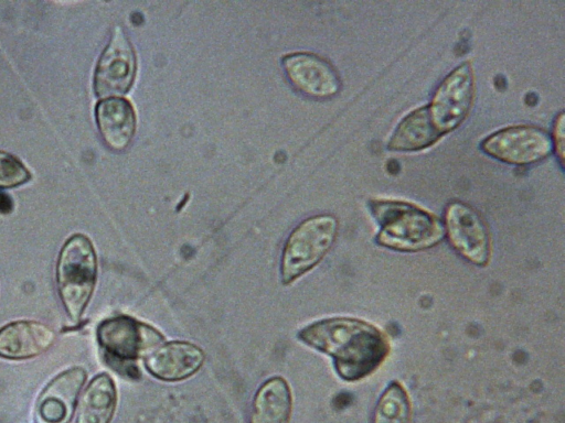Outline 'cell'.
<instances>
[{"label": "cell", "instance_id": "1", "mask_svg": "<svg viewBox=\"0 0 565 423\" xmlns=\"http://www.w3.org/2000/svg\"><path fill=\"white\" fill-rule=\"evenodd\" d=\"M298 338L333 360L345 381L366 378L383 364L390 352L385 334L365 321L353 317H329L303 327Z\"/></svg>", "mask_w": 565, "mask_h": 423}, {"label": "cell", "instance_id": "10", "mask_svg": "<svg viewBox=\"0 0 565 423\" xmlns=\"http://www.w3.org/2000/svg\"><path fill=\"white\" fill-rule=\"evenodd\" d=\"M282 66L292 86L309 97L330 98L341 89V79L335 68L313 53L289 54L282 58Z\"/></svg>", "mask_w": 565, "mask_h": 423}, {"label": "cell", "instance_id": "19", "mask_svg": "<svg viewBox=\"0 0 565 423\" xmlns=\"http://www.w3.org/2000/svg\"><path fill=\"white\" fill-rule=\"evenodd\" d=\"M31 176L18 158L0 150V188L20 186L30 181Z\"/></svg>", "mask_w": 565, "mask_h": 423}, {"label": "cell", "instance_id": "2", "mask_svg": "<svg viewBox=\"0 0 565 423\" xmlns=\"http://www.w3.org/2000/svg\"><path fill=\"white\" fill-rule=\"evenodd\" d=\"M369 208L380 230L377 245L404 252L420 251L438 245L444 236L443 221L424 208L396 199H371Z\"/></svg>", "mask_w": 565, "mask_h": 423}, {"label": "cell", "instance_id": "4", "mask_svg": "<svg viewBox=\"0 0 565 423\" xmlns=\"http://www.w3.org/2000/svg\"><path fill=\"white\" fill-rule=\"evenodd\" d=\"M338 234V220L332 215H317L301 221L286 240L280 278L289 284L316 267L331 249Z\"/></svg>", "mask_w": 565, "mask_h": 423}, {"label": "cell", "instance_id": "5", "mask_svg": "<svg viewBox=\"0 0 565 423\" xmlns=\"http://www.w3.org/2000/svg\"><path fill=\"white\" fill-rule=\"evenodd\" d=\"M96 339L106 362L118 372L122 370L124 364L143 358L164 343V337L158 329L126 315L102 321L96 329Z\"/></svg>", "mask_w": 565, "mask_h": 423}, {"label": "cell", "instance_id": "11", "mask_svg": "<svg viewBox=\"0 0 565 423\" xmlns=\"http://www.w3.org/2000/svg\"><path fill=\"white\" fill-rule=\"evenodd\" d=\"M87 373L81 367L54 377L38 398L34 423H70Z\"/></svg>", "mask_w": 565, "mask_h": 423}, {"label": "cell", "instance_id": "3", "mask_svg": "<svg viewBox=\"0 0 565 423\" xmlns=\"http://www.w3.org/2000/svg\"><path fill=\"white\" fill-rule=\"evenodd\" d=\"M97 257L90 239L72 235L63 245L56 264V283L66 314L77 323L95 289Z\"/></svg>", "mask_w": 565, "mask_h": 423}, {"label": "cell", "instance_id": "18", "mask_svg": "<svg viewBox=\"0 0 565 423\" xmlns=\"http://www.w3.org/2000/svg\"><path fill=\"white\" fill-rule=\"evenodd\" d=\"M412 404L404 386L394 380L380 397L372 423H411Z\"/></svg>", "mask_w": 565, "mask_h": 423}, {"label": "cell", "instance_id": "21", "mask_svg": "<svg viewBox=\"0 0 565 423\" xmlns=\"http://www.w3.org/2000/svg\"><path fill=\"white\" fill-rule=\"evenodd\" d=\"M13 208L12 199L9 195H7L4 192L0 191V213L1 214H9L11 213Z\"/></svg>", "mask_w": 565, "mask_h": 423}, {"label": "cell", "instance_id": "7", "mask_svg": "<svg viewBox=\"0 0 565 423\" xmlns=\"http://www.w3.org/2000/svg\"><path fill=\"white\" fill-rule=\"evenodd\" d=\"M487 155L508 164L529 165L547 159L553 152L550 133L532 124L500 129L480 142Z\"/></svg>", "mask_w": 565, "mask_h": 423}, {"label": "cell", "instance_id": "9", "mask_svg": "<svg viewBox=\"0 0 565 423\" xmlns=\"http://www.w3.org/2000/svg\"><path fill=\"white\" fill-rule=\"evenodd\" d=\"M136 68L132 45L122 28L116 25L95 68V95L100 99L121 97L131 87Z\"/></svg>", "mask_w": 565, "mask_h": 423}, {"label": "cell", "instance_id": "8", "mask_svg": "<svg viewBox=\"0 0 565 423\" xmlns=\"http://www.w3.org/2000/svg\"><path fill=\"white\" fill-rule=\"evenodd\" d=\"M445 235L467 261L486 265L491 257V237L482 216L470 205L451 202L444 214Z\"/></svg>", "mask_w": 565, "mask_h": 423}, {"label": "cell", "instance_id": "12", "mask_svg": "<svg viewBox=\"0 0 565 423\" xmlns=\"http://www.w3.org/2000/svg\"><path fill=\"white\" fill-rule=\"evenodd\" d=\"M204 352L189 341L162 343L143 357L150 375L163 381L184 380L194 375L203 365Z\"/></svg>", "mask_w": 565, "mask_h": 423}, {"label": "cell", "instance_id": "14", "mask_svg": "<svg viewBox=\"0 0 565 423\" xmlns=\"http://www.w3.org/2000/svg\"><path fill=\"white\" fill-rule=\"evenodd\" d=\"M96 123L106 145L114 151L125 150L136 132V115L124 97L100 99L95 108Z\"/></svg>", "mask_w": 565, "mask_h": 423}, {"label": "cell", "instance_id": "6", "mask_svg": "<svg viewBox=\"0 0 565 423\" xmlns=\"http://www.w3.org/2000/svg\"><path fill=\"white\" fill-rule=\"evenodd\" d=\"M475 94L476 82L469 61L455 67L439 83L426 106L433 124L441 135L456 130L467 119Z\"/></svg>", "mask_w": 565, "mask_h": 423}, {"label": "cell", "instance_id": "13", "mask_svg": "<svg viewBox=\"0 0 565 423\" xmlns=\"http://www.w3.org/2000/svg\"><path fill=\"white\" fill-rule=\"evenodd\" d=\"M56 334L47 325L35 321H15L0 328V357L23 360L49 350Z\"/></svg>", "mask_w": 565, "mask_h": 423}, {"label": "cell", "instance_id": "16", "mask_svg": "<svg viewBox=\"0 0 565 423\" xmlns=\"http://www.w3.org/2000/svg\"><path fill=\"white\" fill-rule=\"evenodd\" d=\"M291 406L289 384L281 377H273L255 394L250 423H288Z\"/></svg>", "mask_w": 565, "mask_h": 423}, {"label": "cell", "instance_id": "17", "mask_svg": "<svg viewBox=\"0 0 565 423\" xmlns=\"http://www.w3.org/2000/svg\"><path fill=\"white\" fill-rule=\"evenodd\" d=\"M117 404V390L111 377L95 376L86 387L78 405L76 423H110Z\"/></svg>", "mask_w": 565, "mask_h": 423}, {"label": "cell", "instance_id": "15", "mask_svg": "<svg viewBox=\"0 0 565 423\" xmlns=\"http://www.w3.org/2000/svg\"><path fill=\"white\" fill-rule=\"evenodd\" d=\"M443 135L431 122L427 106L407 113L396 126L387 142L390 151L415 152L435 144Z\"/></svg>", "mask_w": 565, "mask_h": 423}, {"label": "cell", "instance_id": "20", "mask_svg": "<svg viewBox=\"0 0 565 423\" xmlns=\"http://www.w3.org/2000/svg\"><path fill=\"white\" fill-rule=\"evenodd\" d=\"M564 111H561L554 119L551 140L553 144V150L557 160L559 161L561 166L564 165Z\"/></svg>", "mask_w": 565, "mask_h": 423}]
</instances>
